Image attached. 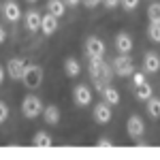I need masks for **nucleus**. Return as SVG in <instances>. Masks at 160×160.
<instances>
[{"label": "nucleus", "mask_w": 160, "mask_h": 160, "mask_svg": "<svg viewBox=\"0 0 160 160\" xmlns=\"http://www.w3.org/2000/svg\"><path fill=\"white\" fill-rule=\"evenodd\" d=\"M88 71H90V77H92V81H94L98 92L102 90V86H107L111 81V66L102 58H90Z\"/></svg>", "instance_id": "obj_1"}, {"label": "nucleus", "mask_w": 160, "mask_h": 160, "mask_svg": "<svg viewBox=\"0 0 160 160\" xmlns=\"http://www.w3.org/2000/svg\"><path fill=\"white\" fill-rule=\"evenodd\" d=\"M22 81H24V86L28 88V90H37V88L43 83V68H41L38 64H26Z\"/></svg>", "instance_id": "obj_2"}, {"label": "nucleus", "mask_w": 160, "mask_h": 160, "mask_svg": "<svg viewBox=\"0 0 160 160\" xmlns=\"http://www.w3.org/2000/svg\"><path fill=\"white\" fill-rule=\"evenodd\" d=\"M22 113H24L28 120H34L43 113V102L38 96H26L22 100Z\"/></svg>", "instance_id": "obj_3"}, {"label": "nucleus", "mask_w": 160, "mask_h": 160, "mask_svg": "<svg viewBox=\"0 0 160 160\" xmlns=\"http://www.w3.org/2000/svg\"><path fill=\"white\" fill-rule=\"evenodd\" d=\"M113 68L120 77H130L135 73V62L128 53H118V58L113 60Z\"/></svg>", "instance_id": "obj_4"}, {"label": "nucleus", "mask_w": 160, "mask_h": 160, "mask_svg": "<svg viewBox=\"0 0 160 160\" xmlns=\"http://www.w3.org/2000/svg\"><path fill=\"white\" fill-rule=\"evenodd\" d=\"M86 56L88 58H105V43L98 37L86 38Z\"/></svg>", "instance_id": "obj_5"}, {"label": "nucleus", "mask_w": 160, "mask_h": 160, "mask_svg": "<svg viewBox=\"0 0 160 160\" xmlns=\"http://www.w3.org/2000/svg\"><path fill=\"white\" fill-rule=\"evenodd\" d=\"M111 118H113V111H111V105L109 102H105V100H100L94 105V120L98 124H109Z\"/></svg>", "instance_id": "obj_6"}, {"label": "nucleus", "mask_w": 160, "mask_h": 160, "mask_svg": "<svg viewBox=\"0 0 160 160\" xmlns=\"http://www.w3.org/2000/svg\"><path fill=\"white\" fill-rule=\"evenodd\" d=\"M126 130H128L130 139H139V137L145 132V122L139 115H130L128 122H126Z\"/></svg>", "instance_id": "obj_7"}, {"label": "nucleus", "mask_w": 160, "mask_h": 160, "mask_svg": "<svg viewBox=\"0 0 160 160\" xmlns=\"http://www.w3.org/2000/svg\"><path fill=\"white\" fill-rule=\"evenodd\" d=\"M73 98H75V105H79V107H88L90 102H92V90L83 83H79V86L73 90Z\"/></svg>", "instance_id": "obj_8"}, {"label": "nucleus", "mask_w": 160, "mask_h": 160, "mask_svg": "<svg viewBox=\"0 0 160 160\" xmlns=\"http://www.w3.org/2000/svg\"><path fill=\"white\" fill-rule=\"evenodd\" d=\"M2 15H4V19L7 22H19V17H22V9H19V4L15 2V0H7L4 4H2Z\"/></svg>", "instance_id": "obj_9"}, {"label": "nucleus", "mask_w": 160, "mask_h": 160, "mask_svg": "<svg viewBox=\"0 0 160 160\" xmlns=\"http://www.w3.org/2000/svg\"><path fill=\"white\" fill-rule=\"evenodd\" d=\"M24 71H26V60H22V58H11L7 62V73L15 81L24 77Z\"/></svg>", "instance_id": "obj_10"}, {"label": "nucleus", "mask_w": 160, "mask_h": 160, "mask_svg": "<svg viewBox=\"0 0 160 160\" xmlns=\"http://www.w3.org/2000/svg\"><path fill=\"white\" fill-rule=\"evenodd\" d=\"M41 19H43V15H41L38 11H34V9L26 11V15H24L26 28H28L30 32H37V30H41Z\"/></svg>", "instance_id": "obj_11"}, {"label": "nucleus", "mask_w": 160, "mask_h": 160, "mask_svg": "<svg viewBox=\"0 0 160 160\" xmlns=\"http://www.w3.org/2000/svg\"><path fill=\"white\" fill-rule=\"evenodd\" d=\"M143 71L145 73H158L160 71V56L154 51H148L143 56Z\"/></svg>", "instance_id": "obj_12"}, {"label": "nucleus", "mask_w": 160, "mask_h": 160, "mask_svg": "<svg viewBox=\"0 0 160 160\" xmlns=\"http://www.w3.org/2000/svg\"><path fill=\"white\" fill-rule=\"evenodd\" d=\"M56 30H58V17L51 15V13L43 15V19H41V32H43L45 37H51Z\"/></svg>", "instance_id": "obj_13"}, {"label": "nucleus", "mask_w": 160, "mask_h": 160, "mask_svg": "<svg viewBox=\"0 0 160 160\" xmlns=\"http://www.w3.org/2000/svg\"><path fill=\"white\" fill-rule=\"evenodd\" d=\"M115 49H118V53H130L132 51V37L126 32H120L115 37Z\"/></svg>", "instance_id": "obj_14"}, {"label": "nucleus", "mask_w": 160, "mask_h": 160, "mask_svg": "<svg viewBox=\"0 0 160 160\" xmlns=\"http://www.w3.org/2000/svg\"><path fill=\"white\" fill-rule=\"evenodd\" d=\"M100 94H102V100H105V102H109V105H120V92H118L115 88L102 86Z\"/></svg>", "instance_id": "obj_15"}, {"label": "nucleus", "mask_w": 160, "mask_h": 160, "mask_svg": "<svg viewBox=\"0 0 160 160\" xmlns=\"http://www.w3.org/2000/svg\"><path fill=\"white\" fill-rule=\"evenodd\" d=\"M135 96H137V100L145 102V100H148L149 96H154V90H152V86H149L148 81H143V83L135 86Z\"/></svg>", "instance_id": "obj_16"}, {"label": "nucleus", "mask_w": 160, "mask_h": 160, "mask_svg": "<svg viewBox=\"0 0 160 160\" xmlns=\"http://www.w3.org/2000/svg\"><path fill=\"white\" fill-rule=\"evenodd\" d=\"M64 73L68 75V77H79L81 73V64L77 58H66L64 60Z\"/></svg>", "instance_id": "obj_17"}, {"label": "nucleus", "mask_w": 160, "mask_h": 160, "mask_svg": "<svg viewBox=\"0 0 160 160\" xmlns=\"http://www.w3.org/2000/svg\"><path fill=\"white\" fill-rule=\"evenodd\" d=\"M43 118L47 124H58L60 122V109L56 105H47V107H43Z\"/></svg>", "instance_id": "obj_18"}, {"label": "nucleus", "mask_w": 160, "mask_h": 160, "mask_svg": "<svg viewBox=\"0 0 160 160\" xmlns=\"http://www.w3.org/2000/svg\"><path fill=\"white\" fill-rule=\"evenodd\" d=\"M47 11L60 19L62 15L66 13V4H64V0H47Z\"/></svg>", "instance_id": "obj_19"}, {"label": "nucleus", "mask_w": 160, "mask_h": 160, "mask_svg": "<svg viewBox=\"0 0 160 160\" xmlns=\"http://www.w3.org/2000/svg\"><path fill=\"white\" fill-rule=\"evenodd\" d=\"M51 143H53L51 137L47 135V132H43V130L32 137V145H34V148H51Z\"/></svg>", "instance_id": "obj_20"}, {"label": "nucleus", "mask_w": 160, "mask_h": 160, "mask_svg": "<svg viewBox=\"0 0 160 160\" xmlns=\"http://www.w3.org/2000/svg\"><path fill=\"white\" fill-rule=\"evenodd\" d=\"M148 113L154 118V120H160V98H154V96H149L148 100Z\"/></svg>", "instance_id": "obj_21"}, {"label": "nucleus", "mask_w": 160, "mask_h": 160, "mask_svg": "<svg viewBox=\"0 0 160 160\" xmlns=\"http://www.w3.org/2000/svg\"><path fill=\"white\" fill-rule=\"evenodd\" d=\"M148 19L154 24H160V2H152L148 7Z\"/></svg>", "instance_id": "obj_22"}, {"label": "nucleus", "mask_w": 160, "mask_h": 160, "mask_svg": "<svg viewBox=\"0 0 160 160\" xmlns=\"http://www.w3.org/2000/svg\"><path fill=\"white\" fill-rule=\"evenodd\" d=\"M148 37H149V41H154V43H160V24H154V22H149V26H148Z\"/></svg>", "instance_id": "obj_23"}, {"label": "nucleus", "mask_w": 160, "mask_h": 160, "mask_svg": "<svg viewBox=\"0 0 160 160\" xmlns=\"http://www.w3.org/2000/svg\"><path fill=\"white\" fill-rule=\"evenodd\" d=\"M120 4H122L126 11H135L137 7H139V0H120Z\"/></svg>", "instance_id": "obj_24"}, {"label": "nucleus", "mask_w": 160, "mask_h": 160, "mask_svg": "<svg viewBox=\"0 0 160 160\" xmlns=\"http://www.w3.org/2000/svg\"><path fill=\"white\" fill-rule=\"evenodd\" d=\"M7 118H9V107H7L4 100H0V124L7 122Z\"/></svg>", "instance_id": "obj_25"}, {"label": "nucleus", "mask_w": 160, "mask_h": 160, "mask_svg": "<svg viewBox=\"0 0 160 160\" xmlns=\"http://www.w3.org/2000/svg\"><path fill=\"white\" fill-rule=\"evenodd\" d=\"M130 77H132L135 86H139V83H143V81H145V75H143V73H132Z\"/></svg>", "instance_id": "obj_26"}, {"label": "nucleus", "mask_w": 160, "mask_h": 160, "mask_svg": "<svg viewBox=\"0 0 160 160\" xmlns=\"http://www.w3.org/2000/svg\"><path fill=\"white\" fill-rule=\"evenodd\" d=\"M81 2L86 4L88 9H96V7H98V4L102 2V0H81Z\"/></svg>", "instance_id": "obj_27"}, {"label": "nucleus", "mask_w": 160, "mask_h": 160, "mask_svg": "<svg viewBox=\"0 0 160 160\" xmlns=\"http://www.w3.org/2000/svg\"><path fill=\"white\" fill-rule=\"evenodd\" d=\"M102 4L107 9H115V7H120V0H102Z\"/></svg>", "instance_id": "obj_28"}, {"label": "nucleus", "mask_w": 160, "mask_h": 160, "mask_svg": "<svg viewBox=\"0 0 160 160\" xmlns=\"http://www.w3.org/2000/svg\"><path fill=\"white\" fill-rule=\"evenodd\" d=\"M98 145H100V148H111L113 143H111L109 139H102V137H100V139H98Z\"/></svg>", "instance_id": "obj_29"}, {"label": "nucleus", "mask_w": 160, "mask_h": 160, "mask_svg": "<svg viewBox=\"0 0 160 160\" xmlns=\"http://www.w3.org/2000/svg\"><path fill=\"white\" fill-rule=\"evenodd\" d=\"M64 4H66V7H79L81 0H64Z\"/></svg>", "instance_id": "obj_30"}, {"label": "nucleus", "mask_w": 160, "mask_h": 160, "mask_svg": "<svg viewBox=\"0 0 160 160\" xmlns=\"http://www.w3.org/2000/svg\"><path fill=\"white\" fill-rule=\"evenodd\" d=\"M4 41H7V30H4V28L0 26V45H2Z\"/></svg>", "instance_id": "obj_31"}, {"label": "nucleus", "mask_w": 160, "mask_h": 160, "mask_svg": "<svg viewBox=\"0 0 160 160\" xmlns=\"http://www.w3.org/2000/svg\"><path fill=\"white\" fill-rule=\"evenodd\" d=\"M2 81H4V68L0 66V83H2Z\"/></svg>", "instance_id": "obj_32"}, {"label": "nucleus", "mask_w": 160, "mask_h": 160, "mask_svg": "<svg viewBox=\"0 0 160 160\" xmlns=\"http://www.w3.org/2000/svg\"><path fill=\"white\" fill-rule=\"evenodd\" d=\"M28 2H37V0H28Z\"/></svg>", "instance_id": "obj_33"}, {"label": "nucleus", "mask_w": 160, "mask_h": 160, "mask_svg": "<svg viewBox=\"0 0 160 160\" xmlns=\"http://www.w3.org/2000/svg\"><path fill=\"white\" fill-rule=\"evenodd\" d=\"M0 11H2V7H0Z\"/></svg>", "instance_id": "obj_34"}]
</instances>
